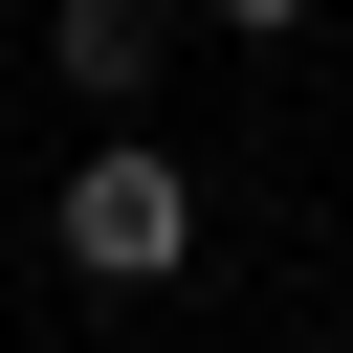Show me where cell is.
Returning <instances> with one entry per match:
<instances>
[{"label":"cell","instance_id":"6da1fadb","mask_svg":"<svg viewBox=\"0 0 353 353\" xmlns=\"http://www.w3.org/2000/svg\"><path fill=\"white\" fill-rule=\"evenodd\" d=\"M44 221H66V287H176V265H199V176H176V132H132V110L66 154Z\"/></svg>","mask_w":353,"mask_h":353},{"label":"cell","instance_id":"7a4b0ae2","mask_svg":"<svg viewBox=\"0 0 353 353\" xmlns=\"http://www.w3.org/2000/svg\"><path fill=\"white\" fill-rule=\"evenodd\" d=\"M44 66H66L88 110H154V66H176V0H44Z\"/></svg>","mask_w":353,"mask_h":353},{"label":"cell","instance_id":"3957f363","mask_svg":"<svg viewBox=\"0 0 353 353\" xmlns=\"http://www.w3.org/2000/svg\"><path fill=\"white\" fill-rule=\"evenodd\" d=\"M199 22H243V44H309V22H331V0H199Z\"/></svg>","mask_w":353,"mask_h":353}]
</instances>
